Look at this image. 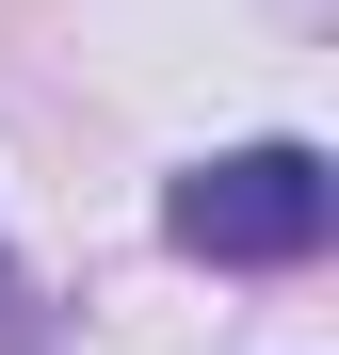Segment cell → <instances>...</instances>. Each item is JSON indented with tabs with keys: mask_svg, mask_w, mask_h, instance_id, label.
Returning a JSON list of instances; mask_svg holds the SVG:
<instances>
[{
	"mask_svg": "<svg viewBox=\"0 0 339 355\" xmlns=\"http://www.w3.org/2000/svg\"><path fill=\"white\" fill-rule=\"evenodd\" d=\"M323 210H339L323 146H226V162H194L178 194H162V226H178L194 259H226V275H291L323 243Z\"/></svg>",
	"mask_w": 339,
	"mask_h": 355,
	"instance_id": "cell-1",
	"label": "cell"
}]
</instances>
